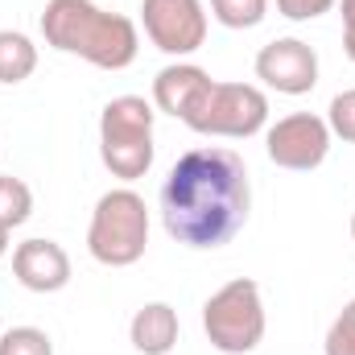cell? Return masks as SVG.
Segmentation results:
<instances>
[{
  "mask_svg": "<svg viewBox=\"0 0 355 355\" xmlns=\"http://www.w3.org/2000/svg\"><path fill=\"white\" fill-rule=\"evenodd\" d=\"M153 103L141 95H116L99 116V157L107 174L137 182L153 166Z\"/></svg>",
  "mask_w": 355,
  "mask_h": 355,
  "instance_id": "277c9868",
  "label": "cell"
},
{
  "mask_svg": "<svg viewBox=\"0 0 355 355\" xmlns=\"http://www.w3.org/2000/svg\"><path fill=\"white\" fill-rule=\"evenodd\" d=\"M33 71H37V46L17 29H0V83L17 87Z\"/></svg>",
  "mask_w": 355,
  "mask_h": 355,
  "instance_id": "4fadbf2b",
  "label": "cell"
},
{
  "mask_svg": "<svg viewBox=\"0 0 355 355\" xmlns=\"http://www.w3.org/2000/svg\"><path fill=\"white\" fill-rule=\"evenodd\" d=\"M207 87H211V75L202 67L178 58L170 67H162L157 79H153V107L166 112V116H174V120H186V112L194 107V99Z\"/></svg>",
  "mask_w": 355,
  "mask_h": 355,
  "instance_id": "8fae6325",
  "label": "cell"
},
{
  "mask_svg": "<svg viewBox=\"0 0 355 355\" xmlns=\"http://www.w3.org/2000/svg\"><path fill=\"white\" fill-rule=\"evenodd\" d=\"M8 252V227H0V257Z\"/></svg>",
  "mask_w": 355,
  "mask_h": 355,
  "instance_id": "44dd1931",
  "label": "cell"
},
{
  "mask_svg": "<svg viewBox=\"0 0 355 355\" xmlns=\"http://www.w3.org/2000/svg\"><path fill=\"white\" fill-rule=\"evenodd\" d=\"M141 25L145 37L170 58H186L207 42L202 0H141Z\"/></svg>",
  "mask_w": 355,
  "mask_h": 355,
  "instance_id": "ba28073f",
  "label": "cell"
},
{
  "mask_svg": "<svg viewBox=\"0 0 355 355\" xmlns=\"http://www.w3.org/2000/svg\"><path fill=\"white\" fill-rule=\"evenodd\" d=\"M12 277L29 293H58L71 285V257L58 240H25L12 248Z\"/></svg>",
  "mask_w": 355,
  "mask_h": 355,
  "instance_id": "30bf717a",
  "label": "cell"
},
{
  "mask_svg": "<svg viewBox=\"0 0 355 355\" xmlns=\"http://www.w3.org/2000/svg\"><path fill=\"white\" fill-rule=\"evenodd\" d=\"M322 352H327V355H355V297L339 310V318L331 322Z\"/></svg>",
  "mask_w": 355,
  "mask_h": 355,
  "instance_id": "ac0fdd59",
  "label": "cell"
},
{
  "mask_svg": "<svg viewBox=\"0 0 355 355\" xmlns=\"http://www.w3.org/2000/svg\"><path fill=\"white\" fill-rule=\"evenodd\" d=\"M0 355H54V343L42 327H8L0 335Z\"/></svg>",
  "mask_w": 355,
  "mask_h": 355,
  "instance_id": "2e32d148",
  "label": "cell"
},
{
  "mask_svg": "<svg viewBox=\"0 0 355 355\" xmlns=\"http://www.w3.org/2000/svg\"><path fill=\"white\" fill-rule=\"evenodd\" d=\"M352 240H355V215H352Z\"/></svg>",
  "mask_w": 355,
  "mask_h": 355,
  "instance_id": "7402d4cb",
  "label": "cell"
},
{
  "mask_svg": "<svg viewBox=\"0 0 355 355\" xmlns=\"http://www.w3.org/2000/svg\"><path fill=\"white\" fill-rule=\"evenodd\" d=\"M186 128L202 137H227V141H248L268 124V95L252 83H215L194 99V107L182 120Z\"/></svg>",
  "mask_w": 355,
  "mask_h": 355,
  "instance_id": "8992f818",
  "label": "cell"
},
{
  "mask_svg": "<svg viewBox=\"0 0 355 355\" xmlns=\"http://www.w3.org/2000/svg\"><path fill=\"white\" fill-rule=\"evenodd\" d=\"M178 310L170 302H149L132 314L128 322V339L141 355H170L178 343Z\"/></svg>",
  "mask_w": 355,
  "mask_h": 355,
  "instance_id": "7c38bea8",
  "label": "cell"
},
{
  "mask_svg": "<svg viewBox=\"0 0 355 355\" xmlns=\"http://www.w3.org/2000/svg\"><path fill=\"white\" fill-rule=\"evenodd\" d=\"M327 124H331V137L355 145V87L352 91H339L327 107Z\"/></svg>",
  "mask_w": 355,
  "mask_h": 355,
  "instance_id": "e0dca14e",
  "label": "cell"
},
{
  "mask_svg": "<svg viewBox=\"0 0 355 355\" xmlns=\"http://www.w3.org/2000/svg\"><path fill=\"white\" fill-rule=\"evenodd\" d=\"M265 153L281 170H318L331 153V124L314 112H289L265 132Z\"/></svg>",
  "mask_w": 355,
  "mask_h": 355,
  "instance_id": "52a82bcc",
  "label": "cell"
},
{
  "mask_svg": "<svg viewBox=\"0 0 355 355\" xmlns=\"http://www.w3.org/2000/svg\"><path fill=\"white\" fill-rule=\"evenodd\" d=\"M252 211V182L240 153L198 145L182 153L162 186V223L182 248L211 252L232 244Z\"/></svg>",
  "mask_w": 355,
  "mask_h": 355,
  "instance_id": "6da1fadb",
  "label": "cell"
},
{
  "mask_svg": "<svg viewBox=\"0 0 355 355\" xmlns=\"http://www.w3.org/2000/svg\"><path fill=\"white\" fill-rule=\"evenodd\" d=\"M149 248V207L137 190L116 186L99 194L87 227V252L107 268L137 265Z\"/></svg>",
  "mask_w": 355,
  "mask_h": 355,
  "instance_id": "3957f363",
  "label": "cell"
},
{
  "mask_svg": "<svg viewBox=\"0 0 355 355\" xmlns=\"http://www.w3.org/2000/svg\"><path fill=\"white\" fill-rule=\"evenodd\" d=\"M257 79L277 95H310L318 87V54L302 37H272L257 54Z\"/></svg>",
  "mask_w": 355,
  "mask_h": 355,
  "instance_id": "9c48e42d",
  "label": "cell"
},
{
  "mask_svg": "<svg viewBox=\"0 0 355 355\" xmlns=\"http://www.w3.org/2000/svg\"><path fill=\"white\" fill-rule=\"evenodd\" d=\"M46 46L75 54L99 71H124L137 62L141 33L124 12H107L95 0H46L42 12Z\"/></svg>",
  "mask_w": 355,
  "mask_h": 355,
  "instance_id": "7a4b0ae2",
  "label": "cell"
},
{
  "mask_svg": "<svg viewBox=\"0 0 355 355\" xmlns=\"http://www.w3.org/2000/svg\"><path fill=\"white\" fill-rule=\"evenodd\" d=\"M33 215V190L21 182V178L4 174L0 178V227H21L25 219Z\"/></svg>",
  "mask_w": 355,
  "mask_h": 355,
  "instance_id": "5bb4252c",
  "label": "cell"
},
{
  "mask_svg": "<svg viewBox=\"0 0 355 355\" xmlns=\"http://www.w3.org/2000/svg\"><path fill=\"white\" fill-rule=\"evenodd\" d=\"M339 0H277V12L285 21H318L322 12H331Z\"/></svg>",
  "mask_w": 355,
  "mask_h": 355,
  "instance_id": "d6986e66",
  "label": "cell"
},
{
  "mask_svg": "<svg viewBox=\"0 0 355 355\" xmlns=\"http://www.w3.org/2000/svg\"><path fill=\"white\" fill-rule=\"evenodd\" d=\"M211 17L223 29H257L268 17V0H211Z\"/></svg>",
  "mask_w": 355,
  "mask_h": 355,
  "instance_id": "9a60e30c",
  "label": "cell"
},
{
  "mask_svg": "<svg viewBox=\"0 0 355 355\" xmlns=\"http://www.w3.org/2000/svg\"><path fill=\"white\" fill-rule=\"evenodd\" d=\"M339 17H343V50L355 62V0H339Z\"/></svg>",
  "mask_w": 355,
  "mask_h": 355,
  "instance_id": "ffe728a7",
  "label": "cell"
},
{
  "mask_svg": "<svg viewBox=\"0 0 355 355\" xmlns=\"http://www.w3.org/2000/svg\"><path fill=\"white\" fill-rule=\"evenodd\" d=\"M202 331L211 339V347L223 355H248L261 347L265 339V302H261V285L252 277H236L227 285H219L207 302H202Z\"/></svg>",
  "mask_w": 355,
  "mask_h": 355,
  "instance_id": "5b68a950",
  "label": "cell"
}]
</instances>
